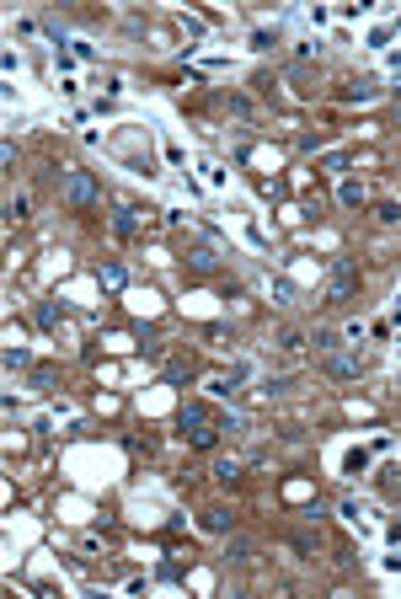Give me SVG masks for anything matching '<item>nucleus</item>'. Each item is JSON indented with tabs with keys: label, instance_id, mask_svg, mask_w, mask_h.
I'll return each mask as SVG.
<instances>
[{
	"label": "nucleus",
	"instance_id": "obj_2",
	"mask_svg": "<svg viewBox=\"0 0 401 599\" xmlns=\"http://www.w3.org/2000/svg\"><path fill=\"white\" fill-rule=\"evenodd\" d=\"M326 295H332V305H342V300L353 295V262H337V268H332V289H326Z\"/></svg>",
	"mask_w": 401,
	"mask_h": 599
},
{
	"label": "nucleus",
	"instance_id": "obj_9",
	"mask_svg": "<svg viewBox=\"0 0 401 599\" xmlns=\"http://www.w3.org/2000/svg\"><path fill=\"white\" fill-rule=\"evenodd\" d=\"M214 246H193V268H198V273H209V268H214Z\"/></svg>",
	"mask_w": 401,
	"mask_h": 599
},
{
	"label": "nucleus",
	"instance_id": "obj_8",
	"mask_svg": "<svg viewBox=\"0 0 401 599\" xmlns=\"http://www.w3.org/2000/svg\"><path fill=\"white\" fill-rule=\"evenodd\" d=\"M316 348H321V353H337V348H342V332L321 326V332H316Z\"/></svg>",
	"mask_w": 401,
	"mask_h": 599
},
{
	"label": "nucleus",
	"instance_id": "obj_7",
	"mask_svg": "<svg viewBox=\"0 0 401 599\" xmlns=\"http://www.w3.org/2000/svg\"><path fill=\"white\" fill-rule=\"evenodd\" d=\"M182 428H187V434L209 428V412H203V407H187V412H182Z\"/></svg>",
	"mask_w": 401,
	"mask_h": 599
},
{
	"label": "nucleus",
	"instance_id": "obj_4",
	"mask_svg": "<svg viewBox=\"0 0 401 599\" xmlns=\"http://www.w3.org/2000/svg\"><path fill=\"white\" fill-rule=\"evenodd\" d=\"M97 279H102V289H123V284H129V273H123L118 262H102V268H97Z\"/></svg>",
	"mask_w": 401,
	"mask_h": 599
},
{
	"label": "nucleus",
	"instance_id": "obj_3",
	"mask_svg": "<svg viewBox=\"0 0 401 599\" xmlns=\"http://www.w3.org/2000/svg\"><path fill=\"white\" fill-rule=\"evenodd\" d=\"M326 375H337V380L359 375V359H348V353H326Z\"/></svg>",
	"mask_w": 401,
	"mask_h": 599
},
{
	"label": "nucleus",
	"instance_id": "obj_11",
	"mask_svg": "<svg viewBox=\"0 0 401 599\" xmlns=\"http://www.w3.org/2000/svg\"><path fill=\"white\" fill-rule=\"evenodd\" d=\"M342 203H364V187H359V182H342Z\"/></svg>",
	"mask_w": 401,
	"mask_h": 599
},
{
	"label": "nucleus",
	"instance_id": "obj_14",
	"mask_svg": "<svg viewBox=\"0 0 401 599\" xmlns=\"http://www.w3.org/2000/svg\"><path fill=\"white\" fill-rule=\"evenodd\" d=\"M54 385V369H32V391H48Z\"/></svg>",
	"mask_w": 401,
	"mask_h": 599
},
{
	"label": "nucleus",
	"instance_id": "obj_13",
	"mask_svg": "<svg viewBox=\"0 0 401 599\" xmlns=\"http://www.w3.org/2000/svg\"><path fill=\"white\" fill-rule=\"evenodd\" d=\"M54 321H59V311H54V305L43 300V305H38V326H54Z\"/></svg>",
	"mask_w": 401,
	"mask_h": 599
},
{
	"label": "nucleus",
	"instance_id": "obj_5",
	"mask_svg": "<svg viewBox=\"0 0 401 599\" xmlns=\"http://www.w3.org/2000/svg\"><path fill=\"white\" fill-rule=\"evenodd\" d=\"M113 230H118V236H134V230H140V214H134V209H113Z\"/></svg>",
	"mask_w": 401,
	"mask_h": 599
},
{
	"label": "nucleus",
	"instance_id": "obj_6",
	"mask_svg": "<svg viewBox=\"0 0 401 599\" xmlns=\"http://www.w3.org/2000/svg\"><path fill=\"white\" fill-rule=\"evenodd\" d=\"M203 530H209V535H225V530H230V514H225V508H203Z\"/></svg>",
	"mask_w": 401,
	"mask_h": 599
},
{
	"label": "nucleus",
	"instance_id": "obj_12",
	"mask_svg": "<svg viewBox=\"0 0 401 599\" xmlns=\"http://www.w3.org/2000/svg\"><path fill=\"white\" fill-rule=\"evenodd\" d=\"M17 364H27V348H17V342H11V348H6V369H17Z\"/></svg>",
	"mask_w": 401,
	"mask_h": 599
},
{
	"label": "nucleus",
	"instance_id": "obj_10",
	"mask_svg": "<svg viewBox=\"0 0 401 599\" xmlns=\"http://www.w3.org/2000/svg\"><path fill=\"white\" fill-rule=\"evenodd\" d=\"M214 477H220V481H236L241 466H236V460H214Z\"/></svg>",
	"mask_w": 401,
	"mask_h": 599
},
{
	"label": "nucleus",
	"instance_id": "obj_1",
	"mask_svg": "<svg viewBox=\"0 0 401 599\" xmlns=\"http://www.w3.org/2000/svg\"><path fill=\"white\" fill-rule=\"evenodd\" d=\"M64 203L91 209V203H97V177H91V172H64Z\"/></svg>",
	"mask_w": 401,
	"mask_h": 599
}]
</instances>
